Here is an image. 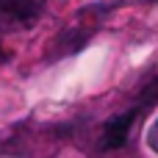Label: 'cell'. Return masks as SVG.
Returning a JSON list of instances; mask_svg holds the SVG:
<instances>
[{
    "label": "cell",
    "mask_w": 158,
    "mask_h": 158,
    "mask_svg": "<svg viewBox=\"0 0 158 158\" xmlns=\"http://www.w3.org/2000/svg\"><path fill=\"white\" fill-rule=\"evenodd\" d=\"M136 114H139V108H131V111H125V114L111 117V119L106 122V128H103L100 147H103V150H117V147H122V144L128 142V133H131V125H133Z\"/></svg>",
    "instance_id": "2"
},
{
    "label": "cell",
    "mask_w": 158,
    "mask_h": 158,
    "mask_svg": "<svg viewBox=\"0 0 158 158\" xmlns=\"http://www.w3.org/2000/svg\"><path fill=\"white\" fill-rule=\"evenodd\" d=\"M147 144H150V150L158 156V117L153 119V125H150V131H147Z\"/></svg>",
    "instance_id": "3"
},
{
    "label": "cell",
    "mask_w": 158,
    "mask_h": 158,
    "mask_svg": "<svg viewBox=\"0 0 158 158\" xmlns=\"http://www.w3.org/2000/svg\"><path fill=\"white\" fill-rule=\"evenodd\" d=\"M44 11V0H0V28H31Z\"/></svg>",
    "instance_id": "1"
}]
</instances>
